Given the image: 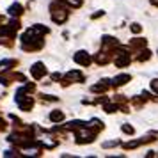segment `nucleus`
<instances>
[{"label":"nucleus","mask_w":158,"mask_h":158,"mask_svg":"<svg viewBox=\"0 0 158 158\" xmlns=\"http://www.w3.org/2000/svg\"><path fill=\"white\" fill-rule=\"evenodd\" d=\"M68 9L69 7H66L64 4H60V2H53L50 6V15H52V20L55 23H64L66 20H68Z\"/></svg>","instance_id":"nucleus-1"},{"label":"nucleus","mask_w":158,"mask_h":158,"mask_svg":"<svg viewBox=\"0 0 158 158\" xmlns=\"http://www.w3.org/2000/svg\"><path fill=\"white\" fill-rule=\"evenodd\" d=\"M114 62L117 68H124V66H128L130 62H131V57H130V53L128 52H117L115 53V59H114Z\"/></svg>","instance_id":"nucleus-2"},{"label":"nucleus","mask_w":158,"mask_h":158,"mask_svg":"<svg viewBox=\"0 0 158 158\" xmlns=\"http://www.w3.org/2000/svg\"><path fill=\"white\" fill-rule=\"evenodd\" d=\"M85 80V77L82 75L80 71H68L66 73V77H64V80H62V85H68V84H71V82H84Z\"/></svg>","instance_id":"nucleus-3"},{"label":"nucleus","mask_w":158,"mask_h":158,"mask_svg":"<svg viewBox=\"0 0 158 158\" xmlns=\"http://www.w3.org/2000/svg\"><path fill=\"white\" fill-rule=\"evenodd\" d=\"M73 60H75L77 64L84 66V68H87V66L91 64V57H89V53H87V52H84V50L77 52V53H75V57H73Z\"/></svg>","instance_id":"nucleus-4"},{"label":"nucleus","mask_w":158,"mask_h":158,"mask_svg":"<svg viewBox=\"0 0 158 158\" xmlns=\"http://www.w3.org/2000/svg\"><path fill=\"white\" fill-rule=\"evenodd\" d=\"M30 73H32V77L36 80H41L44 75H46V68H44L43 62H36V64L30 68Z\"/></svg>","instance_id":"nucleus-5"},{"label":"nucleus","mask_w":158,"mask_h":158,"mask_svg":"<svg viewBox=\"0 0 158 158\" xmlns=\"http://www.w3.org/2000/svg\"><path fill=\"white\" fill-rule=\"evenodd\" d=\"M131 80V77H130L128 73H123V75H117V77H114V80H112V85L119 87V85H124L126 82H130Z\"/></svg>","instance_id":"nucleus-6"},{"label":"nucleus","mask_w":158,"mask_h":158,"mask_svg":"<svg viewBox=\"0 0 158 158\" xmlns=\"http://www.w3.org/2000/svg\"><path fill=\"white\" fill-rule=\"evenodd\" d=\"M108 85H110L108 80H101L100 84H96V85L91 87V91H93V93H105V91L108 89Z\"/></svg>","instance_id":"nucleus-7"},{"label":"nucleus","mask_w":158,"mask_h":158,"mask_svg":"<svg viewBox=\"0 0 158 158\" xmlns=\"http://www.w3.org/2000/svg\"><path fill=\"white\" fill-rule=\"evenodd\" d=\"M9 15L11 16H22L23 15V7H22V4H13L11 7H9Z\"/></svg>","instance_id":"nucleus-8"},{"label":"nucleus","mask_w":158,"mask_h":158,"mask_svg":"<svg viewBox=\"0 0 158 158\" xmlns=\"http://www.w3.org/2000/svg\"><path fill=\"white\" fill-rule=\"evenodd\" d=\"M60 4H64L66 7H69V9H77L82 6V0H59Z\"/></svg>","instance_id":"nucleus-9"},{"label":"nucleus","mask_w":158,"mask_h":158,"mask_svg":"<svg viewBox=\"0 0 158 158\" xmlns=\"http://www.w3.org/2000/svg\"><path fill=\"white\" fill-rule=\"evenodd\" d=\"M64 119V112L62 110H53L50 114V121H53V123H60Z\"/></svg>","instance_id":"nucleus-10"},{"label":"nucleus","mask_w":158,"mask_h":158,"mask_svg":"<svg viewBox=\"0 0 158 158\" xmlns=\"http://www.w3.org/2000/svg\"><path fill=\"white\" fill-rule=\"evenodd\" d=\"M13 66H16V60H2V62H0V73L11 69Z\"/></svg>","instance_id":"nucleus-11"},{"label":"nucleus","mask_w":158,"mask_h":158,"mask_svg":"<svg viewBox=\"0 0 158 158\" xmlns=\"http://www.w3.org/2000/svg\"><path fill=\"white\" fill-rule=\"evenodd\" d=\"M128 46L130 48H144L146 46V39H139V37L137 39H131Z\"/></svg>","instance_id":"nucleus-12"},{"label":"nucleus","mask_w":158,"mask_h":158,"mask_svg":"<svg viewBox=\"0 0 158 158\" xmlns=\"http://www.w3.org/2000/svg\"><path fill=\"white\" fill-rule=\"evenodd\" d=\"M149 57H151V52L149 50H142L137 60H139V62H144V60H149Z\"/></svg>","instance_id":"nucleus-13"},{"label":"nucleus","mask_w":158,"mask_h":158,"mask_svg":"<svg viewBox=\"0 0 158 158\" xmlns=\"http://www.w3.org/2000/svg\"><path fill=\"white\" fill-rule=\"evenodd\" d=\"M119 140H108V142H103L101 144V148H105V149H107V148H115V146H119Z\"/></svg>","instance_id":"nucleus-14"},{"label":"nucleus","mask_w":158,"mask_h":158,"mask_svg":"<svg viewBox=\"0 0 158 158\" xmlns=\"http://www.w3.org/2000/svg\"><path fill=\"white\" fill-rule=\"evenodd\" d=\"M121 130L124 131V133H128V135H133V131H135V128H133V126H130V124H123Z\"/></svg>","instance_id":"nucleus-15"},{"label":"nucleus","mask_w":158,"mask_h":158,"mask_svg":"<svg viewBox=\"0 0 158 158\" xmlns=\"http://www.w3.org/2000/svg\"><path fill=\"white\" fill-rule=\"evenodd\" d=\"M130 29H131V32H133V34H139V32L142 30V27H140L139 23H133V25H130Z\"/></svg>","instance_id":"nucleus-16"},{"label":"nucleus","mask_w":158,"mask_h":158,"mask_svg":"<svg viewBox=\"0 0 158 158\" xmlns=\"http://www.w3.org/2000/svg\"><path fill=\"white\" fill-rule=\"evenodd\" d=\"M151 89H153L155 93H158V78H155L153 82H151Z\"/></svg>","instance_id":"nucleus-17"},{"label":"nucleus","mask_w":158,"mask_h":158,"mask_svg":"<svg viewBox=\"0 0 158 158\" xmlns=\"http://www.w3.org/2000/svg\"><path fill=\"white\" fill-rule=\"evenodd\" d=\"M103 15H105L103 11H98V13H94V15L91 16V18H93V20H96V18H100V16H103Z\"/></svg>","instance_id":"nucleus-18"},{"label":"nucleus","mask_w":158,"mask_h":158,"mask_svg":"<svg viewBox=\"0 0 158 158\" xmlns=\"http://www.w3.org/2000/svg\"><path fill=\"white\" fill-rule=\"evenodd\" d=\"M151 4H153L155 7H158V0H151Z\"/></svg>","instance_id":"nucleus-19"},{"label":"nucleus","mask_w":158,"mask_h":158,"mask_svg":"<svg viewBox=\"0 0 158 158\" xmlns=\"http://www.w3.org/2000/svg\"><path fill=\"white\" fill-rule=\"evenodd\" d=\"M156 100H158V98H156Z\"/></svg>","instance_id":"nucleus-20"}]
</instances>
